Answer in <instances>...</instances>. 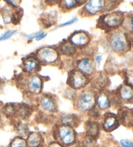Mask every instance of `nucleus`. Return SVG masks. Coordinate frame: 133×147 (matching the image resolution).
<instances>
[{
    "instance_id": "8",
    "label": "nucleus",
    "mask_w": 133,
    "mask_h": 147,
    "mask_svg": "<svg viewBox=\"0 0 133 147\" xmlns=\"http://www.w3.org/2000/svg\"><path fill=\"white\" fill-rule=\"evenodd\" d=\"M25 86L30 94L39 95L42 90L43 80L39 75H33L27 78Z\"/></svg>"
},
{
    "instance_id": "14",
    "label": "nucleus",
    "mask_w": 133,
    "mask_h": 147,
    "mask_svg": "<svg viewBox=\"0 0 133 147\" xmlns=\"http://www.w3.org/2000/svg\"><path fill=\"white\" fill-rule=\"evenodd\" d=\"M40 69V61L36 56L29 55L22 62V69L25 73L32 74Z\"/></svg>"
},
{
    "instance_id": "29",
    "label": "nucleus",
    "mask_w": 133,
    "mask_h": 147,
    "mask_svg": "<svg viewBox=\"0 0 133 147\" xmlns=\"http://www.w3.org/2000/svg\"><path fill=\"white\" fill-rule=\"evenodd\" d=\"M23 16V10L21 9L17 8L15 10L13 14H12V22L14 25L18 24L20 22Z\"/></svg>"
},
{
    "instance_id": "28",
    "label": "nucleus",
    "mask_w": 133,
    "mask_h": 147,
    "mask_svg": "<svg viewBox=\"0 0 133 147\" xmlns=\"http://www.w3.org/2000/svg\"><path fill=\"white\" fill-rule=\"evenodd\" d=\"M121 26L129 32H133V15L125 18Z\"/></svg>"
},
{
    "instance_id": "11",
    "label": "nucleus",
    "mask_w": 133,
    "mask_h": 147,
    "mask_svg": "<svg viewBox=\"0 0 133 147\" xmlns=\"http://www.w3.org/2000/svg\"><path fill=\"white\" fill-rule=\"evenodd\" d=\"M76 67L78 71L87 77L94 75L96 70V64L90 58H84L77 62Z\"/></svg>"
},
{
    "instance_id": "21",
    "label": "nucleus",
    "mask_w": 133,
    "mask_h": 147,
    "mask_svg": "<svg viewBox=\"0 0 133 147\" xmlns=\"http://www.w3.org/2000/svg\"><path fill=\"white\" fill-rule=\"evenodd\" d=\"M32 112V108L29 105H25V104H18V105H17L16 116L19 117L20 119H27L31 115Z\"/></svg>"
},
{
    "instance_id": "34",
    "label": "nucleus",
    "mask_w": 133,
    "mask_h": 147,
    "mask_svg": "<svg viewBox=\"0 0 133 147\" xmlns=\"http://www.w3.org/2000/svg\"><path fill=\"white\" fill-rule=\"evenodd\" d=\"M2 17H3V22L5 24H9L12 22V14L9 10H5L2 13Z\"/></svg>"
},
{
    "instance_id": "44",
    "label": "nucleus",
    "mask_w": 133,
    "mask_h": 147,
    "mask_svg": "<svg viewBox=\"0 0 133 147\" xmlns=\"http://www.w3.org/2000/svg\"><path fill=\"white\" fill-rule=\"evenodd\" d=\"M132 129H133V126H132Z\"/></svg>"
},
{
    "instance_id": "6",
    "label": "nucleus",
    "mask_w": 133,
    "mask_h": 147,
    "mask_svg": "<svg viewBox=\"0 0 133 147\" xmlns=\"http://www.w3.org/2000/svg\"><path fill=\"white\" fill-rule=\"evenodd\" d=\"M105 9V1L102 0H91L84 3L83 9L81 10V16H93L101 12Z\"/></svg>"
},
{
    "instance_id": "33",
    "label": "nucleus",
    "mask_w": 133,
    "mask_h": 147,
    "mask_svg": "<svg viewBox=\"0 0 133 147\" xmlns=\"http://www.w3.org/2000/svg\"><path fill=\"white\" fill-rule=\"evenodd\" d=\"M16 30H8L4 32V33L0 36V41H4L11 38L12 36L16 33Z\"/></svg>"
},
{
    "instance_id": "40",
    "label": "nucleus",
    "mask_w": 133,
    "mask_h": 147,
    "mask_svg": "<svg viewBox=\"0 0 133 147\" xmlns=\"http://www.w3.org/2000/svg\"><path fill=\"white\" fill-rule=\"evenodd\" d=\"M101 58H102L101 56H100V55H97V56H96V60L97 63H98V65H99L101 64Z\"/></svg>"
},
{
    "instance_id": "25",
    "label": "nucleus",
    "mask_w": 133,
    "mask_h": 147,
    "mask_svg": "<svg viewBox=\"0 0 133 147\" xmlns=\"http://www.w3.org/2000/svg\"><path fill=\"white\" fill-rule=\"evenodd\" d=\"M80 144L82 147H99L98 139L84 135L81 141Z\"/></svg>"
},
{
    "instance_id": "9",
    "label": "nucleus",
    "mask_w": 133,
    "mask_h": 147,
    "mask_svg": "<svg viewBox=\"0 0 133 147\" xmlns=\"http://www.w3.org/2000/svg\"><path fill=\"white\" fill-rule=\"evenodd\" d=\"M119 121L116 114L111 112H107L104 114L101 125L102 129L106 132H112L119 127Z\"/></svg>"
},
{
    "instance_id": "5",
    "label": "nucleus",
    "mask_w": 133,
    "mask_h": 147,
    "mask_svg": "<svg viewBox=\"0 0 133 147\" xmlns=\"http://www.w3.org/2000/svg\"><path fill=\"white\" fill-rule=\"evenodd\" d=\"M90 82L88 77L84 75L77 69L71 70L68 73L67 84L73 90H81L85 88Z\"/></svg>"
},
{
    "instance_id": "15",
    "label": "nucleus",
    "mask_w": 133,
    "mask_h": 147,
    "mask_svg": "<svg viewBox=\"0 0 133 147\" xmlns=\"http://www.w3.org/2000/svg\"><path fill=\"white\" fill-rule=\"evenodd\" d=\"M111 100L108 93L104 91L99 92L96 97V106L99 110L105 111L111 107Z\"/></svg>"
},
{
    "instance_id": "27",
    "label": "nucleus",
    "mask_w": 133,
    "mask_h": 147,
    "mask_svg": "<svg viewBox=\"0 0 133 147\" xmlns=\"http://www.w3.org/2000/svg\"><path fill=\"white\" fill-rule=\"evenodd\" d=\"M9 147H27L26 139L20 136L15 137L11 141Z\"/></svg>"
},
{
    "instance_id": "23",
    "label": "nucleus",
    "mask_w": 133,
    "mask_h": 147,
    "mask_svg": "<svg viewBox=\"0 0 133 147\" xmlns=\"http://www.w3.org/2000/svg\"><path fill=\"white\" fill-rule=\"evenodd\" d=\"M59 52L61 55L65 56H73L76 53L77 49L70 42H64L59 46Z\"/></svg>"
},
{
    "instance_id": "2",
    "label": "nucleus",
    "mask_w": 133,
    "mask_h": 147,
    "mask_svg": "<svg viewBox=\"0 0 133 147\" xmlns=\"http://www.w3.org/2000/svg\"><path fill=\"white\" fill-rule=\"evenodd\" d=\"M108 42L112 50L117 54H125L131 49V45L127 39L126 33L120 30L110 32Z\"/></svg>"
},
{
    "instance_id": "19",
    "label": "nucleus",
    "mask_w": 133,
    "mask_h": 147,
    "mask_svg": "<svg viewBox=\"0 0 133 147\" xmlns=\"http://www.w3.org/2000/svg\"><path fill=\"white\" fill-rule=\"evenodd\" d=\"M27 147H43V138L40 132H30L26 138Z\"/></svg>"
},
{
    "instance_id": "31",
    "label": "nucleus",
    "mask_w": 133,
    "mask_h": 147,
    "mask_svg": "<svg viewBox=\"0 0 133 147\" xmlns=\"http://www.w3.org/2000/svg\"><path fill=\"white\" fill-rule=\"evenodd\" d=\"M125 85L129 86L133 88V71H127L125 73Z\"/></svg>"
},
{
    "instance_id": "39",
    "label": "nucleus",
    "mask_w": 133,
    "mask_h": 147,
    "mask_svg": "<svg viewBox=\"0 0 133 147\" xmlns=\"http://www.w3.org/2000/svg\"><path fill=\"white\" fill-rule=\"evenodd\" d=\"M47 36V33H45V32H37V37H36V40L37 41H40L43 38H44Z\"/></svg>"
},
{
    "instance_id": "37",
    "label": "nucleus",
    "mask_w": 133,
    "mask_h": 147,
    "mask_svg": "<svg viewBox=\"0 0 133 147\" xmlns=\"http://www.w3.org/2000/svg\"><path fill=\"white\" fill-rule=\"evenodd\" d=\"M7 3H8L10 5H11L14 8H18L20 5V2L21 1H18V0H15V1H6Z\"/></svg>"
},
{
    "instance_id": "4",
    "label": "nucleus",
    "mask_w": 133,
    "mask_h": 147,
    "mask_svg": "<svg viewBox=\"0 0 133 147\" xmlns=\"http://www.w3.org/2000/svg\"><path fill=\"white\" fill-rule=\"evenodd\" d=\"M53 135L56 141L66 147H70L77 142V136L75 129L70 126L57 125L53 131Z\"/></svg>"
},
{
    "instance_id": "26",
    "label": "nucleus",
    "mask_w": 133,
    "mask_h": 147,
    "mask_svg": "<svg viewBox=\"0 0 133 147\" xmlns=\"http://www.w3.org/2000/svg\"><path fill=\"white\" fill-rule=\"evenodd\" d=\"M17 105L16 104H7L3 106L2 111L8 117H13L16 115Z\"/></svg>"
},
{
    "instance_id": "35",
    "label": "nucleus",
    "mask_w": 133,
    "mask_h": 147,
    "mask_svg": "<svg viewBox=\"0 0 133 147\" xmlns=\"http://www.w3.org/2000/svg\"><path fill=\"white\" fill-rule=\"evenodd\" d=\"M120 144L123 147H133V142L128 139H121Z\"/></svg>"
},
{
    "instance_id": "18",
    "label": "nucleus",
    "mask_w": 133,
    "mask_h": 147,
    "mask_svg": "<svg viewBox=\"0 0 133 147\" xmlns=\"http://www.w3.org/2000/svg\"><path fill=\"white\" fill-rule=\"evenodd\" d=\"M85 135L98 139L100 134L101 125L98 121L90 119L85 123Z\"/></svg>"
},
{
    "instance_id": "16",
    "label": "nucleus",
    "mask_w": 133,
    "mask_h": 147,
    "mask_svg": "<svg viewBox=\"0 0 133 147\" xmlns=\"http://www.w3.org/2000/svg\"><path fill=\"white\" fill-rule=\"evenodd\" d=\"M115 95L121 102H130L133 100V88L125 84L121 86Z\"/></svg>"
},
{
    "instance_id": "41",
    "label": "nucleus",
    "mask_w": 133,
    "mask_h": 147,
    "mask_svg": "<svg viewBox=\"0 0 133 147\" xmlns=\"http://www.w3.org/2000/svg\"><path fill=\"white\" fill-rule=\"evenodd\" d=\"M3 84H4V82L3 80H1V78H0V92L3 90Z\"/></svg>"
},
{
    "instance_id": "24",
    "label": "nucleus",
    "mask_w": 133,
    "mask_h": 147,
    "mask_svg": "<svg viewBox=\"0 0 133 147\" xmlns=\"http://www.w3.org/2000/svg\"><path fill=\"white\" fill-rule=\"evenodd\" d=\"M15 128H16V130L18 135L21 138H23L26 139L28 135H29L30 131H29V128L26 124L23 123L21 121L18 122L16 125H15Z\"/></svg>"
},
{
    "instance_id": "42",
    "label": "nucleus",
    "mask_w": 133,
    "mask_h": 147,
    "mask_svg": "<svg viewBox=\"0 0 133 147\" xmlns=\"http://www.w3.org/2000/svg\"><path fill=\"white\" fill-rule=\"evenodd\" d=\"M70 147H82V146H81V145L80 144V143H77V142L75 144H74L73 145L71 146Z\"/></svg>"
},
{
    "instance_id": "3",
    "label": "nucleus",
    "mask_w": 133,
    "mask_h": 147,
    "mask_svg": "<svg viewBox=\"0 0 133 147\" xmlns=\"http://www.w3.org/2000/svg\"><path fill=\"white\" fill-rule=\"evenodd\" d=\"M96 94L92 90H84L77 94L74 107L81 113H86L96 107Z\"/></svg>"
},
{
    "instance_id": "36",
    "label": "nucleus",
    "mask_w": 133,
    "mask_h": 147,
    "mask_svg": "<svg viewBox=\"0 0 133 147\" xmlns=\"http://www.w3.org/2000/svg\"><path fill=\"white\" fill-rule=\"evenodd\" d=\"M78 21V19L77 18H73L69 20V21L66 22L65 23H63V24H60L59 25V27H65V26H68V25H70L71 24H74V23H75L76 22Z\"/></svg>"
},
{
    "instance_id": "20",
    "label": "nucleus",
    "mask_w": 133,
    "mask_h": 147,
    "mask_svg": "<svg viewBox=\"0 0 133 147\" xmlns=\"http://www.w3.org/2000/svg\"><path fill=\"white\" fill-rule=\"evenodd\" d=\"M109 78L102 72L99 73L98 76L94 77L93 80V86L99 92L104 91V88L109 85Z\"/></svg>"
},
{
    "instance_id": "7",
    "label": "nucleus",
    "mask_w": 133,
    "mask_h": 147,
    "mask_svg": "<svg viewBox=\"0 0 133 147\" xmlns=\"http://www.w3.org/2000/svg\"><path fill=\"white\" fill-rule=\"evenodd\" d=\"M36 57L40 62L44 64H53L57 61L59 53L57 50L50 47H42L36 53Z\"/></svg>"
},
{
    "instance_id": "13",
    "label": "nucleus",
    "mask_w": 133,
    "mask_h": 147,
    "mask_svg": "<svg viewBox=\"0 0 133 147\" xmlns=\"http://www.w3.org/2000/svg\"><path fill=\"white\" fill-rule=\"evenodd\" d=\"M90 41V38L88 33L84 31L73 32L68 38V42L75 47H83Z\"/></svg>"
},
{
    "instance_id": "45",
    "label": "nucleus",
    "mask_w": 133,
    "mask_h": 147,
    "mask_svg": "<svg viewBox=\"0 0 133 147\" xmlns=\"http://www.w3.org/2000/svg\"></svg>"
},
{
    "instance_id": "38",
    "label": "nucleus",
    "mask_w": 133,
    "mask_h": 147,
    "mask_svg": "<svg viewBox=\"0 0 133 147\" xmlns=\"http://www.w3.org/2000/svg\"><path fill=\"white\" fill-rule=\"evenodd\" d=\"M47 147H66L64 145H62V144H60L58 143L57 141H52L48 144V145L47 146Z\"/></svg>"
},
{
    "instance_id": "32",
    "label": "nucleus",
    "mask_w": 133,
    "mask_h": 147,
    "mask_svg": "<svg viewBox=\"0 0 133 147\" xmlns=\"http://www.w3.org/2000/svg\"><path fill=\"white\" fill-rule=\"evenodd\" d=\"M119 1H105V9L104 11H111L112 10L116 8L119 3Z\"/></svg>"
},
{
    "instance_id": "1",
    "label": "nucleus",
    "mask_w": 133,
    "mask_h": 147,
    "mask_svg": "<svg viewBox=\"0 0 133 147\" xmlns=\"http://www.w3.org/2000/svg\"><path fill=\"white\" fill-rule=\"evenodd\" d=\"M124 18V14L121 12H112L102 14L97 22V27L106 32H111L121 26Z\"/></svg>"
},
{
    "instance_id": "17",
    "label": "nucleus",
    "mask_w": 133,
    "mask_h": 147,
    "mask_svg": "<svg viewBox=\"0 0 133 147\" xmlns=\"http://www.w3.org/2000/svg\"><path fill=\"white\" fill-rule=\"evenodd\" d=\"M81 119L75 114L64 113L59 117V125L76 128L80 125Z\"/></svg>"
},
{
    "instance_id": "10",
    "label": "nucleus",
    "mask_w": 133,
    "mask_h": 147,
    "mask_svg": "<svg viewBox=\"0 0 133 147\" xmlns=\"http://www.w3.org/2000/svg\"><path fill=\"white\" fill-rule=\"evenodd\" d=\"M117 118L120 125L125 127L131 128L133 126V109L128 107H120L117 110Z\"/></svg>"
},
{
    "instance_id": "43",
    "label": "nucleus",
    "mask_w": 133,
    "mask_h": 147,
    "mask_svg": "<svg viewBox=\"0 0 133 147\" xmlns=\"http://www.w3.org/2000/svg\"><path fill=\"white\" fill-rule=\"evenodd\" d=\"M1 113H0V123H1Z\"/></svg>"
},
{
    "instance_id": "30",
    "label": "nucleus",
    "mask_w": 133,
    "mask_h": 147,
    "mask_svg": "<svg viewBox=\"0 0 133 147\" xmlns=\"http://www.w3.org/2000/svg\"><path fill=\"white\" fill-rule=\"evenodd\" d=\"M41 20L45 26L47 25H49V27L52 26V25H54L55 23L57 22V20H55V18L51 14L43 15L41 18Z\"/></svg>"
},
{
    "instance_id": "12",
    "label": "nucleus",
    "mask_w": 133,
    "mask_h": 147,
    "mask_svg": "<svg viewBox=\"0 0 133 147\" xmlns=\"http://www.w3.org/2000/svg\"><path fill=\"white\" fill-rule=\"evenodd\" d=\"M40 108L44 111L55 113L57 111V104L56 98L50 94H43L39 98Z\"/></svg>"
},
{
    "instance_id": "22",
    "label": "nucleus",
    "mask_w": 133,
    "mask_h": 147,
    "mask_svg": "<svg viewBox=\"0 0 133 147\" xmlns=\"http://www.w3.org/2000/svg\"><path fill=\"white\" fill-rule=\"evenodd\" d=\"M86 1H76V0H64L59 1V7L62 10L68 11L70 10L76 8L81 5L84 4Z\"/></svg>"
}]
</instances>
